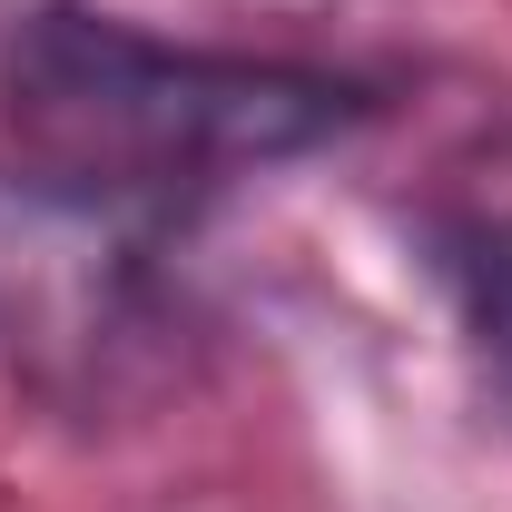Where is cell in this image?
I'll list each match as a JSON object with an SVG mask.
<instances>
[{"label": "cell", "mask_w": 512, "mask_h": 512, "mask_svg": "<svg viewBox=\"0 0 512 512\" xmlns=\"http://www.w3.org/2000/svg\"><path fill=\"white\" fill-rule=\"evenodd\" d=\"M345 119H355V89L335 69L158 40L138 20L69 10V0L20 10L0 40L10 158L158 227H178L237 178L325 148Z\"/></svg>", "instance_id": "6da1fadb"}, {"label": "cell", "mask_w": 512, "mask_h": 512, "mask_svg": "<svg viewBox=\"0 0 512 512\" xmlns=\"http://www.w3.org/2000/svg\"><path fill=\"white\" fill-rule=\"evenodd\" d=\"M168 227L40 168H0V365L60 414H128L178 375Z\"/></svg>", "instance_id": "7a4b0ae2"}, {"label": "cell", "mask_w": 512, "mask_h": 512, "mask_svg": "<svg viewBox=\"0 0 512 512\" xmlns=\"http://www.w3.org/2000/svg\"><path fill=\"white\" fill-rule=\"evenodd\" d=\"M444 286H453V325H463L483 384L512 404V207L463 217L444 237Z\"/></svg>", "instance_id": "3957f363"}]
</instances>
